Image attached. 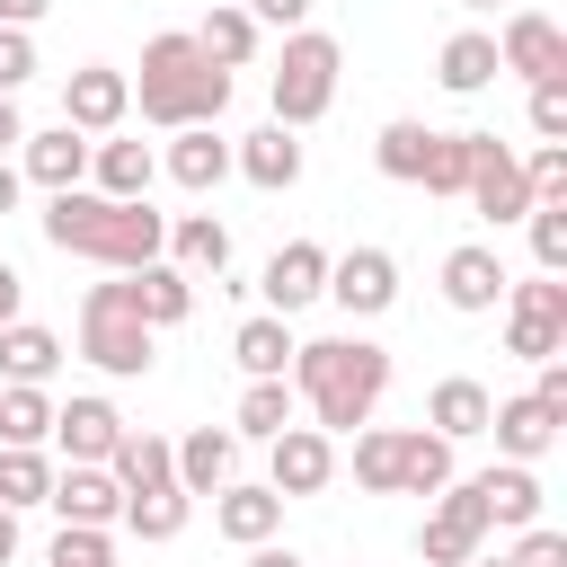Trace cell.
<instances>
[{"label": "cell", "mask_w": 567, "mask_h": 567, "mask_svg": "<svg viewBox=\"0 0 567 567\" xmlns=\"http://www.w3.org/2000/svg\"><path fill=\"white\" fill-rule=\"evenodd\" d=\"M487 434H496V461H523V470H540V452L558 443V416H549L532 390H514V399H496V408H487Z\"/></svg>", "instance_id": "22"}, {"label": "cell", "mask_w": 567, "mask_h": 567, "mask_svg": "<svg viewBox=\"0 0 567 567\" xmlns=\"http://www.w3.org/2000/svg\"><path fill=\"white\" fill-rule=\"evenodd\" d=\"M18 310H27V275H18V266H9V257H0V328H9V319H18Z\"/></svg>", "instance_id": "48"}, {"label": "cell", "mask_w": 567, "mask_h": 567, "mask_svg": "<svg viewBox=\"0 0 567 567\" xmlns=\"http://www.w3.org/2000/svg\"><path fill=\"white\" fill-rule=\"evenodd\" d=\"M487 408H496V390L470 381V372H452V381H434V399H425V434H443V443L461 452V443L487 434Z\"/></svg>", "instance_id": "24"}, {"label": "cell", "mask_w": 567, "mask_h": 567, "mask_svg": "<svg viewBox=\"0 0 567 567\" xmlns=\"http://www.w3.org/2000/svg\"><path fill=\"white\" fill-rule=\"evenodd\" d=\"M523 115H532V133H540V142H567V80H540Z\"/></svg>", "instance_id": "44"}, {"label": "cell", "mask_w": 567, "mask_h": 567, "mask_svg": "<svg viewBox=\"0 0 567 567\" xmlns=\"http://www.w3.org/2000/svg\"><path fill=\"white\" fill-rule=\"evenodd\" d=\"M230 363H239L248 381H284V372H292V319L248 310V319L230 328Z\"/></svg>", "instance_id": "28"}, {"label": "cell", "mask_w": 567, "mask_h": 567, "mask_svg": "<svg viewBox=\"0 0 567 567\" xmlns=\"http://www.w3.org/2000/svg\"><path fill=\"white\" fill-rule=\"evenodd\" d=\"M44 443H53V390L0 381V452H44Z\"/></svg>", "instance_id": "34"}, {"label": "cell", "mask_w": 567, "mask_h": 567, "mask_svg": "<svg viewBox=\"0 0 567 567\" xmlns=\"http://www.w3.org/2000/svg\"><path fill=\"white\" fill-rule=\"evenodd\" d=\"M425 151H434V124H416V115H390V124L372 133V168H381L390 186H416V177H425Z\"/></svg>", "instance_id": "33"}, {"label": "cell", "mask_w": 567, "mask_h": 567, "mask_svg": "<svg viewBox=\"0 0 567 567\" xmlns=\"http://www.w3.org/2000/svg\"><path fill=\"white\" fill-rule=\"evenodd\" d=\"M18 195H27V177H18V159H0V213H18Z\"/></svg>", "instance_id": "52"}, {"label": "cell", "mask_w": 567, "mask_h": 567, "mask_svg": "<svg viewBox=\"0 0 567 567\" xmlns=\"http://www.w3.org/2000/svg\"><path fill=\"white\" fill-rule=\"evenodd\" d=\"M159 257H168L186 284H195V275H221V266H230V221H221V213H177Z\"/></svg>", "instance_id": "27"}, {"label": "cell", "mask_w": 567, "mask_h": 567, "mask_svg": "<svg viewBox=\"0 0 567 567\" xmlns=\"http://www.w3.org/2000/svg\"><path fill=\"white\" fill-rule=\"evenodd\" d=\"M35 80V35L27 27H0V97H18Z\"/></svg>", "instance_id": "43"}, {"label": "cell", "mask_w": 567, "mask_h": 567, "mask_svg": "<svg viewBox=\"0 0 567 567\" xmlns=\"http://www.w3.org/2000/svg\"><path fill=\"white\" fill-rule=\"evenodd\" d=\"M133 106H142V124H159V133L221 124V106H230V71H221V62H204V44H195L186 27H168V35H151V44H142Z\"/></svg>", "instance_id": "3"}, {"label": "cell", "mask_w": 567, "mask_h": 567, "mask_svg": "<svg viewBox=\"0 0 567 567\" xmlns=\"http://www.w3.org/2000/svg\"><path fill=\"white\" fill-rule=\"evenodd\" d=\"M328 478H337V434H319V425H301V416H292V425L266 443V487L292 505V496H319Z\"/></svg>", "instance_id": "11"}, {"label": "cell", "mask_w": 567, "mask_h": 567, "mask_svg": "<svg viewBox=\"0 0 567 567\" xmlns=\"http://www.w3.org/2000/svg\"><path fill=\"white\" fill-rule=\"evenodd\" d=\"M18 558V514H0V567Z\"/></svg>", "instance_id": "53"}, {"label": "cell", "mask_w": 567, "mask_h": 567, "mask_svg": "<svg viewBox=\"0 0 567 567\" xmlns=\"http://www.w3.org/2000/svg\"><path fill=\"white\" fill-rule=\"evenodd\" d=\"M292 381H248L239 390V408H230V434H248V443H275L284 425H292Z\"/></svg>", "instance_id": "36"}, {"label": "cell", "mask_w": 567, "mask_h": 567, "mask_svg": "<svg viewBox=\"0 0 567 567\" xmlns=\"http://www.w3.org/2000/svg\"><path fill=\"white\" fill-rule=\"evenodd\" d=\"M505 567H567V532H549V523H532L514 549H505Z\"/></svg>", "instance_id": "45"}, {"label": "cell", "mask_w": 567, "mask_h": 567, "mask_svg": "<svg viewBox=\"0 0 567 567\" xmlns=\"http://www.w3.org/2000/svg\"><path fill=\"white\" fill-rule=\"evenodd\" d=\"M496 71H514V80H567V27L549 18V9H505V27H496Z\"/></svg>", "instance_id": "9"}, {"label": "cell", "mask_w": 567, "mask_h": 567, "mask_svg": "<svg viewBox=\"0 0 567 567\" xmlns=\"http://www.w3.org/2000/svg\"><path fill=\"white\" fill-rule=\"evenodd\" d=\"M106 478H115L124 496H151V487H177V461H168V434H142V425H124V434H115V452H106Z\"/></svg>", "instance_id": "29"}, {"label": "cell", "mask_w": 567, "mask_h": 567, "mask_svg": "<svg viewBox=\"0 0 567 567\" xmlns=\"http://www.w3.org/2000/svg\"><path fill=\"white\" fill-rule=\"evenodd\" d=\"M62 523H80V532H115L124 523V487L106 478V470H80V461H62L53 470V496H44Z\"/></svg>", "instance_id": "19"}, {"label": "cell", "mask_w": 567, "mask_h": 567, "mask_svg": "<svg viewBox=\"0 0 567 567\" xmlns=\"http://www.w3.org/2000/svg\"><path fill=\"white\" fill-rule=\"evenodd\" d=\"M505 284H514V275H505V257H496L487 239H461V248L443 257V301H452L461 319H487V310L505 301Z\"/></svg>", "instance_id": "16"}, {"label": "cell", "mask_w": 567, "mask_h": 567, "mask_svg": "<svg viewBox=\"0 0 567 567\" xmlns=\"http://www.w3.org/2000/svg\"><path fill=\"white\" fill-rule=\"evenodd\" d=\"M496 230L505 221H523L532 213V195H523V159H514V142H496V133H470V186H461Z\"/></svg>", "instance_id": "12"}, {"label": "cell", "mask_w": 567, "mask_h": 567, "mask_svg": "<svg viewBox=\"0 0 567 567\" xmlns=\"http://www.w3.org/2000/svg\"><path fill=\"white\" fill-rule=\"evenodd\" d=\"M523 230H532V266L540 275H567V204H532Z\"/></svg>", "instance_id": "40"}, {"label": "cell", "mask_w": 567, "mask_h": 567, "mask_svg": "<svg viewBox=\"0 0 567 567\" xmlns=\"http://www.w3.org/2000/svg\"><path fill=\"white\" fill-rule=\"evenodd\" d=\"M230 168H239L257 195H292V186H301V133L257 124V133H239V142H230Z\"/></svg>", "instance_id": "18"}, {"label": "cell", "mask_w": 567, "mask_h": 567, "mask_svg": "<svg viewBox=\"0 0 567 567\" xmlns=\"http://www.w3.org/2000/svg\"><path fill=\"white\" fill-rule=\"evenodd\" d=\"M80 354L106 372V381H142L159 354H151V328L133 319V301H124V275L115 284H89V301H80Z\"/></svg>", "instance_id": "6"}, {"label": "cell", "mask_w": 567, "mask_h": 567, "mask_svg": "<svg viewBox=\"0 0 567 567\" xmlns=\"http://www.w3.org/2000/svg\"><path fill=\"white\" fill-rule=\"evenodd\" d=\"M478 549H487V505H478L470 478H452V487L434 496V514L416 523V558H425V567H470Z\"/></svg>", "instance_id": "8"}, {"label": "cell", "mask_w": 567, "mask_h": 567, "mask_svg": "<svg viewBox=\"0 0 567 567\" xmlns=\"http://www.w3.org/2000/svg\"><path fill=\"white\" fill-rule=\"evenodd\" d=\"M461 9H496V0H461Z\"/></svg>", "instance_id": "55"}, {"label": "cell", "mask_w": 567, "mask_h": 567, "mask_svg": "<svg viewBox=\"0 0 567 567\" xmlns=\"http://www.w3.org/2000/svg\"><path fill=\"white\" fill-rule=\"evenodd\" d=\"M44 567H115V532H80V523H62L53 549H44Z\"/></svg>", "instance_id": "41"}, {"label": "cell", "mask_w": 567, "mask_h": 567, "mask_svg": "<svg viewBox=\"0 0 567 567\" xmlns=\"http://www.w3.org/2000/svg\"><path fill=\"white\" fill-rule=\"evenodd\" d=\"M115 434H124L115 399H53V452H62V461H80V470H106Z\"/></svg>", "instance_id": "17"}, {"label": "cell", "mask_w": 567, "mask_h": 567, "mask_svg": "<svg viewBox=\"0 0 567 567\" xmlns=\"http://www.w3.org/2000/svg\"><path fill=\"white\" fill-rule=\"evenodd\" d=\"M53 372H62V337L35 328V319H9V328H0V381H9V390H44Z\"/></svg>", "instance_id": "30"}, {"label": "cell", "mask_w": 567, "mask_h": 567, "mask_svg": "<svg viewBox=\"0 0 567 567\" xmlns=\"http://www.w3.org/2000/svg\"><path fill=\"white\" fill-rule=\"evenodd\" d=\"M213 532H221V540H239V549H257V540H275V532H284V496H275L266 478H257V487H239V478H230V487L213 496Z\"/></svg>", "instance_id": "26"}, {"label": "cell", "mask_w": 567, "mask_h": 567, "mask_svg": "<svg viewBox=\"0 0 567 567\" xmlns=\"http://www.w3.org/2000/svg\"><path fill=\"white\" fill-rule=\"evenodd\" d=\"M53 496V452H0V514H27Z\"/></svg>", "instance_id": "38"}, {"label": "cell", "mask_w": 567, "mask_h": 567, "mask_svg": "<svg viewBox=\"0 0 567 567\" xmlns=\"http://www.w3.org/2000/svg\"><path fill=\"white\" fill-rule=\"evenodd\" d=\"M470 567H505V558H487V549H478V558H470Z\"/></svg>", "instance_id": "54"}, {"label": "cell", "mask_w": 567, "mask_h": 567, "mask_svg": "<svg viewBox=\"0 0 567 567\" xmlns=\"http://www.w3.org/2000/svg\"><path fill=\"white\" fill-rule=\"evenodd\" d=\"M452 478H461L452 443L425 425H363L354 434V487L363 496H443Z\"/></svg>", "instance_id": "4"}, {"label": "cell", "mask_w": 567, "mask_h": 567, "mask_svg": "<svg viewBox=\"0 0 567 567\" xmlns=\"http://www.w3.org/2000/svg\"><path fill=\"white\" fill-rule=\"evenodd\" d=\"M124 301H133V319L159 337V328H177V319H195V284L168 266V257H151V266H133L124 275Z\"/></svg>", "instance_id": "23"}, {"label": "cell", "mask_w": 567, "mask_h": 567, "mask_svg": "<svg viewBox=\"0 0 567 567\" xmlns=\"http://www.w3.org/2000/svg\"><path fill=\"white\" fill-rule=\"evenodd\" d=\"M523 195H532V204H567V151H558V142H540V151L523 159Z\"/></svg>", "instance_id": "42"}, {"label": "cell", "mask_w": 567, "mask_h": 567, "mask_svg": "<svg viewBox=\"0 0 567 567\" xmlns=\"http://www.w3.org/2000/svg\"><path fill=\"white\" fill-rule=\"evenodd\" d=\"M337 71H346V44H337V35H319V27H292V35H284V53H275V80H266L275 124H284V133L319 124V115L337 106Z\"/></svg>", "instance_id": "5"}, {"label": "cell", "mask_w": 567, "mask_h": 567, "mask_svg": "<svg viewBox=\"0 0 567 567\" xmlns=\"http://www.w3.org/2000/svg\"><path fill=\"white\" fill-rule=\"evenodd\" d=\"M186 514H195V496H186V487L124 496V532H133V540H177V532H186Z\"/></svg>", "instance_id": "37"}, {"label": "cell", "mask_w": 567, "mask_h": 567, "mask_svg": "<svg viewBox=\"0 0 567 567\" xmlns=\"http://www.w3.org/2000/svg\"><path fill=\"white\" fill-rule=\"evenodd\" d=\"M434 80H443L452 97H478V89L496 80V35H487V27H461V35H443V53H434Z\"/></svg>", "instance_id": "32"}, {"label": "cell", "mask_w": 567, "mask_h": 567, "mask_svg": "<svg viewBox=\"0 0 567 567\" xmlns=\"http://www.w3.org/2000/svg\"><path fill=\"white\" fill-rule=\"evenodd\" d=\"M168 177H177L186 195H213V186L230 177V142H221V124H186V133H168Z\"/></svg>", "instance_id": "31"}, {"label": "cell", "mask_w": 567, "mask_h": 567, "mask_svg": "<svg viewBox=\"0 0 567 567\" xmlns=\"http://www.w3.org/2000/svg\"><path fill=\"white\" fill-rule=\"evenodd\" d=\"M257 292H266V310H275V319H292V310H310V301L328 292V248H319V239H284V248L266 257V275H257Z\"/></svg>", "instance_id": "14"}, {"label": "cell", "mask_w": 567, "mask_h": 567, "mask_svg": "<svg viewBox=\"0 0 567 567\" xmlns=\"http://www.w3.org/2000/svg\"><path fill=\"white\" fill-rule=\"evenodd\" d=\"M151 177H159L151 142H124V133L89 142V195H115V204H151Z\"/></svg>", "instance_id": "21"}, {"label": "cell", "mask_w": 567, "mask_h": 567, "mask_svg": "<svg viewBox=\"0 0 567 567\" xmlns=\"http://www.w3.org/2000/svg\"><path fill=\"white\" fill-rule=\"evenodd\" d=\"M505 354L514 363H549V354H567V284L558 275H523V284H505Z\"/></svg>", "instance_id": "7"}, {"label": "cell", "mask_w": 567, "mask_h": 567, "mask_svg": "<svg viewBox=\"0 0 567 567\" xmlns=\"http://www.w3.org/2000/svg\"><path fill=\"white\" fill-rule=\"evenodd\" d=\"M319 301H337L346 319H381L390 301H399V257L390 248H346V257H328V292Z\"/></svg>", "instance_id": "13"}, {"label": "cell", "mask_w": 567, "mask_h": 567, "mask_svg": "<svg viewBox=\"0 0 567 567\" xmlns=\"http://www.w3.org/2000/svg\"><path fill=\"white\" fill-rule=\"evenodd\" d=\"M18 177H27V186H44V195L89 186V133H71V124L27 133V142H18Z\"/></svg>", "instance_id": "15"}, {"label": "cell", "mask_w": 567, "mask_h": 567, "mask_svg": "<svg viewBox=\"0 0 567 567\" xmlns=\"http://www.w3.org/2000/svg\"><path fill=\"white\" fill-rule=\"evenodd\" d=\"M44 239H53L62 257H89V266H106V275H133V266H151V257L168 248V213L71 186V195L44 204Z\"/></svg>", "instance_id": "2"}, {"label": "cell", "mask_w": 567, "mask_h": 567, "mask_svg": "<svg viewBox=\"0 0 567 567\" xmlns=\"http://www.w3.org/2000/svg\"><path fill=\"white\" fill-rule=\"evenodd\" d=\"M470 487H478V505H487V532H532L540 505H549L540 470H523V461H496V470H478Z\"/></svg>", "instance_id": "20"}, {"label": "cell", "mask_w": 567, "mask_h": 567, "mask_svg": "<svg viewBox=\"0 0 567 567\" xmlns=\"http://www.w3.org/2000/svg\"><path fill=\"white\" fill-rule=\"evenodd\" d=\"M27 142V115H18V97H0V159Z\"/></svg>", "instance_id": "49"}, {"label": "cell", "mask_w": 567, "mask_h": 567, "mask_svg": "<svg viewBox=\"0 0 567 567\" xmlns=\"http://www.w3.org/2000/svg\"><path fill=\"white\" fill-rule=\"evenodd\" d=\"M239 9H248L257 27H284V35H292V27L310 18V0H239Z\"/></svg>", "instance_id": "47"}, {"label": "cell", "mask_w": 567, "mask_h": 567, "mask_svg": "<svg viewBox=\"0 0 567 567\" xmlns=\"http://www.w3.org/2000/svg\"><path fill=\"white\" fill-rule=\"evenodd\" d=\"M124 115H133V80H124L115 62H80V71L62 80V124H71V133L106 142V133H124Z\"/></svg>", "instance_id": "10"}, {"label": "cell", "mask_w": 567, "mask_h": 567, "mask_svg": "<svg viewBox=\"0 0 567 567\" xmlns=\"http://www.w3.org/2000/svg\"><path fill=\"white\" fill-rule=\"evenodd\" d=\"M532 399L567 425V354H549V363H532Z\"/></svg>", "instance_id": "46"}, {"label": "cell", "mask_w": 567, "mask_h": 567, "mask_svg": "<svg viewBox=\"0 0 567 567\" xmlns=\"http://www.w3.org/2000/svg\"><path fill=\"white\" fill-rule=\"evenodd\" d=\"M168 461H177V487H186V496H221V487H230V470H239V434L195 425L186 443H168Z\"/></svg>", "instance_id": "25"}, {"label": "cell", "mask_w": 567, "mask_h": 567, "mask_svg": "<svg viewBox=\"0 0 567 567\" xmlns=\"http://www.w3.org/2000/svg\"><path fill=\"white\" fill-rule=\"evenodd\" d=\"M425 195H443V204H461V186H470V133H434V151H425V177H416Z\"/></svg>", "instance_id": "39"}, {"label": "cell", "mask_w": 567, "mask_h": 567, "mask_svg": "<svg viewBox=\"0 0 567 567\" xmlns=\"http://www.w3.org/2000/svg\"><path fill=\"white\" fill-rule=\"evenodd\" d=\"M248 567H310V558H301V549H284V540H257V549H248Z\"/></svg>", "instance_id": "51"}, {"label": "cell", "mask_w": 567, "mask_h": 567, "mask_svg": "<svg viewBox=\"0 0 567 567\" xmlns=\"http://www.w3.org/2000/svg\"><path fill=\"white\" fill-rule=\"evenodd\" d=\"M292 399L310 408V425L319 434H363L372 416H381V399H390V346H372V337H310V346H292Z\"/></svg>", "instance_id": "1"}, {"label": "cell", "mask_w": 567, "mask_h": 567, "mask_svg": "<svg viewBox=\"0 0 567 567\" xmlns=\"http://www.w3.org/2000/svg\"><path fill=\"white\" fill-rule=\"evenodd\" d=\"M195 44H204V62H221V71H248V62H257V18H248L239 0H221V9L195 27Z\"/></svg>", "instance_id": "35"}, {"label": "cell", "mask_w": 567, "mask_h": 567, "mask_svg": "<svg viewBox=\"0 0 567 567\" xmlns=\"http://www.w3.org/2000/svg\"><path fill=\"white\" fill-rule=\"evenodd\" d=\"M44 9H53V0H0V27H27V35H35Z\"/></svg>", "instance_id": "50"}]
</instances>
